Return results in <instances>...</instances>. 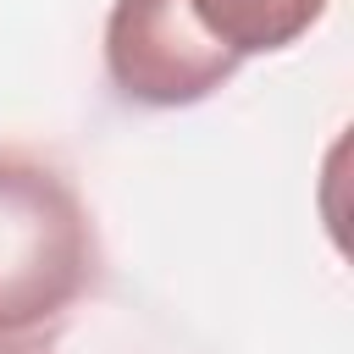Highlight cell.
<instances>
[{
  "label": "cell",
  "instance_id": "6da1fadb",
  "mask_svg": "<svg viewBox=\"0 0 354 354\" xmlns=\"http://www.w3.org/2000/svg\"><path fill=\"white\" fill-rule=\"evenodd\" d=\"M94 271L100 243L77 188L33 155H0V337L55 332L94 288Z\"/></svg>",
  "mask_w": 354,
  "mask_h": 354
},
{
  "label": "cell",
  "instance_id": "7a4b0ae2",
  "mask_svg": "<svg viewBox=\"0 0 354 354\" xmlns=\"http://www.w3.org/2000/svg\"><path fill=\"white\" fill-rule=\"evenodd\" d=\"M243 61L194 22L188 0H116L105 17V72L133 105H199Z\"/></svg>",
  "mask_w": 354,
  "mask_h": 354
},
{
  "label": "cell",
  "instance_id": "3957f363",
  "mask_svg": "<svg viewBox=\"0 0 354 354\" xmlns=\"http://www.w3.org/2000/svg\"><path fill=\"white\" fill-rule=\"evenodd\" d=\"M188 11L227 55L243 61L299 44L321 22L326 0H188Z\"/></svg>",
  "mask_w": 354,
  "mask_h": 354
},
{
  "label": "cell",
  "instance_id": "277c9868",
  "mask_svg": "<svg viewBox=\"0 0 354 354\" xmlns=\"http://www.w3.org/2000/svg\"><path fill=\"white\" fill-rule=\"evenodd\" d=\"M11 354H39V348H11Z\"/></svg>",
  "mask_w": 354,
  "mask_h": 354
},
{
  "label": "cell",
  "instance_id": "5b68a950",
  "mask_svg": "<svg viewBox=\"0 0 354 354\" xmlns=\"http://www.w3.org/2000/svg\"><path fill=\"white\" fill-rule=\"evenodd\" d=\"M0 354H6V348H0Z\"/></svg>",
  "mask_w": 354,
  "mask_h": 354
}]
</instances>
